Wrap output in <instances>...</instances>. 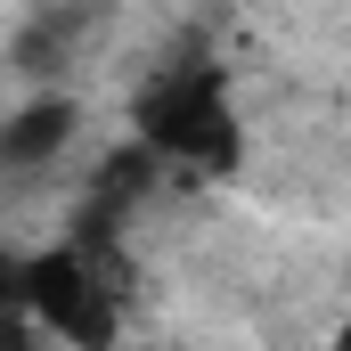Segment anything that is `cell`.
Segmentation results:
<instances>
[{
  "instance_id": "1",
  "label": "cell",
  "mask_w": 351,
  "mask_h": 351,
  "mask_svg": "<svg viewBox=\"0 0 351 351\" xmlns=\"http://www.w3.org/2000/svg\"><path fill=\"white\" fill-rule=\"evenodd\" d=\"M139 131H147L156 156H188L204 172L237 164V123H229L221 74H164V82H147L139 90Z\"/></svg>"
},
{
  "instance_id": "5",
  "label": "cell",
  "mask_w": 351,
  "mask_h": 351,
  "mask_svg": "<svg viewBox=\"0 0 351 351\" xmlns=\"http://www.w3.org/2000/svg\"><path fill=\"white\" fill-rule=\"evenodd\" d=\"M25 335H33V319H8V311H0V351H8V343H25Z\"/></svg>"
},
{
  "instance_id": "7",
  "label": "cell",
  "mask_w": 351,
  "mask_h": 351,
  "mask_svg": "<svg viewBox=\"0 0 351 351\" xmlns=\"http://www.w3.org/2000/svg\"><path fill=\"white\" fill-rule=\"evenodd\" d=\"M343 343H351V327H343Z\"/></svg>"
},
{
  "instance_id": "2",
  "label": "cell",
  "mask_w": 351,
  "mask_h": 351,
  "mask_svg": "<svg viewBox=\"0 0 351 351\" xmlns=\"http://www.w3.org/2000/svg\"><path fill=\"white\" fill-rule=\"evenodd\" d=\"M16 302L66 343H114V294L90 278L82 254H33L16 269Z\"/></svg>"
},
{
  "instance_id": "4",
  "label": "cell",
  "mask_w": 351,
  "mask_h": 351,
  "mask_svg": "<svg viewBox=\"0 0 351 351\" xmlns=\"http://www.w3.org/2000/svg\"><path fill=\"white\" fill-rule=\"evenodd\" d=\"M82 16L90 8H49L41 25H25V33H16V66H25V74H58L66 49H74V33H82Z\"/></svg>"
},
{
  "instance_id": "6",
  "label": "cell",
  "mask_w": 351,
  "mask_h": 351,
  "mask_svg": "<svg viewBox=\"0 0 351 351\" xmlns=\"http://www.w3.org/2000/svg\"><path fill=\"white\" fill-rule=\"evenodd\" d=\"M0 302H16V269L8 262H0Z\"/></svg>"
},
{
  "instance_id": "3",
  "label": "cell",
  "mask_w": 351,
  "mask_h": 351,
  "mask_svg": "<svg viewBox=\"0 0 351 351\" xmlns=\"http://www.w3.org/2000/svg\"><path fill=\"white\" fill-rule=\"evenodd\" d=\"M66 139H74V106H66V98H41V106H25V114L0 131V164H8V172H16V164H49Z\"/></svg>"
}]
</instances>
